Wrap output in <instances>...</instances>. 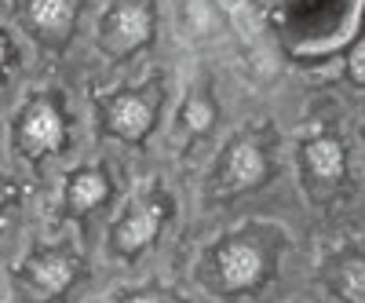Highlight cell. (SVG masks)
Listing matches in <instances>:
<instances>
[{
  "mask_svg": "<svg viewBox=\"0 0 365 303\" xmlns=\"http://www.w3.org/2000/svg\"><path fill=\"white\" fill-rule=\"evenodd\" d=\"M329 278L347 303H365V256H347L340 263H332Z\"/></svg>",
  "mask_w": 365,
  "mask_h": 303,
  "instance_id": "cell-11",
  "label": "cell"
},
{
  "mask_svg": "<svg viewBox=\"0 0 365 303\" xmlns=\"http://www.w3.org/2000/svg\"><path fill=\"white\" fill-rule=\"evenodd\" d=\"M73 15H77V0H29L26 4V19L29 29L41 34L51 44H63L73 29Z\"/></svg>",
  "mask_w": 365,
  "mask_h": 303,
  "instance_id": "cell-6",
  "label": "cell"
},
{
  "mask_svg": "<svg viewBox=\"0 0 365 303\" xmlns=\"http://www.w3.org/2000/svg\"><path fill=\"white\" fill-rule=\"evenodd\" d=\"M154 37V11L143 0H128L117 4L103 26V48L110 55H132L135 48H143Z\"/></svg>",
  "mask_w": 365,
  "mask_h": 303,
  "instance_id": "cell-1",
  "label": "cell"
},
{
  "mask_svg": "<svg viewBox=\"0 0 365 303\" xmlns=\"http://www.w3.org/2000/svg\"><path fill=\"white\" fill-rule=\"evenodd\" d=\"M66 139L63 117L48 99H34L22 117H19V143L29 150V154H48V150H58Z\"/></svg>",
  "mask_w": 365,
  "mask_h": 303,
  "instance_id": "cell-3",
  "label": "cell"
},
{
  "mask_svg": "<svg viewBox=\"0 0 365 303\" xmlns=\"http://www.w3.org/2000/svg\"><path fill=\"white\" fill-rule=\"evenodd\" d=\"M216 278L230 292L256 289L267 278V252L252 241H223L216 252Z\"/></svg>",
  "mask_w": 365,
  "mask_h": 303,
  "instance_id": "cell-2",
  "label": "cell"
},
{
  "mask_svg": "<svg viewBox=\"0 0 365 303\" xmlns=\"http://www.w3.org/2000/svg\"><path fill=\"white\" fill-rule=\"evenodd\" d=\"M125 303H168L161 292H135V296H128Z\"/></svg>",
  "mask_w": 365,
  "mask_h": 303,
  "instance_id": "cell-14",
  "label": "cell"
},
{
  "mask_svg": "<svg viewBox=\"0 0 365 303\" xmlns=\"http://www.w3.org/2000/svg\"><path fill=\"white\" fill-rule=\"evenodd\" d=\"M110 194V183L99 168H84V172H73L70 183H66V197H70V212H88L103 205Z\"/></svg>",
  "mask_w": 365,
  "mask_h": 303,
  "instance_id": "cell-10",
  "label": "cell"
},
{
  "mask_svg": "<svg viewBox=\"0 0 365 303\" xmlns=\"http://www.w3.org/2000/svg\"><path fill=\"white\" fill-rule=\"evenodd\" d=\"M220 179L227 190H252L267 179V161L259 154V146L252 143H234L223 158V168H220Z\"/></svg>",
  "mask_w": 365,
  "mask_h": 303,
  "instance_id": "cell-5",
  "label": "cell"
},
{
  "mask_svg": "<svg viewBox=\"0 0 365 303\" xmlns=\"http://www.w3.org/2000/svg\"><path fill=\"white\" fill-rule=\"evenodd\" d=\"M179 120H182L187 128L201 132V128H208V125H212V106H208L205 99H190V103H187V110L179 113Z\"/></svg>",
  "mask_w": 365,
  "mask_h": 303,
  "instance_id": "cell-12",
  "label": "cell"
},
{
  "mask_svg": "<svg viewBox=\"0 0 365 303\" xmlns=\"http://www.w3.org/2000/svg\"><path fill=\"white\" fill-rule=\"evenodd\" d=\"M22 274H26L29 285H37L41 292L55 296V292H63V289L73 282V260L58 256V252H44V256L29 260Z\"/></svg>",
  "mask_w": 365,
  "mask_h": 303,
  "instance_id": "cell-8",
  "label": "cell"
},
{
  "mask_svg": "<svg viewBox=\"0 0 365 303\" xmlns=\"http://www.w3.org/2000/svg\"><path fill=\"white\" fill-rule=\"evenodd\" d=\"M165 220V208L161 205H139L132 216H125V223H117L113 230V249L117 252H139L143 245L158 237Z\"/></svg>",
  "mask_w": 365,
  "mask_h": 303,
  "instance_id": "cell-7",
  "label": "cell"
},
{
  "mask_svg": "<svg viewBox=\"0 0 365 303\" xmlns=\"http://www.w3.org/2000/svg\"><path fill=\"white\" fill-rule=\"evenodd\" d=\"M158 117V99L150 96H117L106 110V125L120 139H143Z\"/></svg>",
  "mask_w": 365,
  "mask_h": 303,
  "instance_id": "cell-4",
  "label": "cell"
},
{
  "mask_svg": "<svg viewBox=\"0 0 365 303\" xmlns=\"http://www.w3.org/2000/svg\"><path fill=\"white\" fill-rule=\"evenodd\" d=\"M303 161H307V168L322 179V183H336V179L344 175V146L336 139L329 135H318L311 139L307 146H303Z\"/></svg>",
  "mask_w": 365,
  "mask_h": 303,
  "instance_id": "cell-9",
  "label": "cell"
},
{
  "mask_svg": "<svg viewBox=\"0 0 365 303\" xmlns=\"http://www.w3.org/2000/svg\"><path fill=\"white\" fill-rule=\"evenodd\" d=\"M347 70H351V77H354L358 84H365V41H358V44L351 48V55H347Z\"/></svg>",
  "mask_w": 365,
  "mask_h": 303,
  "instance_id": "cell-13",
  "label": "cell"
}]
</instances>
